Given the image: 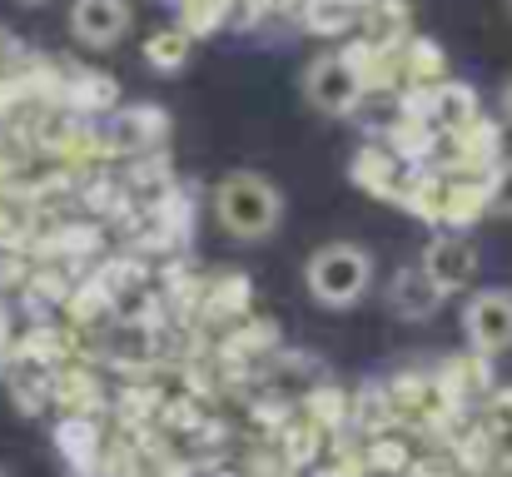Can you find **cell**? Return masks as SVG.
Returning <instances> with one entry per match:
<instances>
[{
    "mask_svg": "<svg viewBox=\"0 0 512 477\" xmlns=\"http://www.w3.org/2000/svg\"><path fill=\"white\" fill-rule=\"evenodd\" d=\"M508 10H512V0H508Z\"/></svg>",
    "mask_w": 512,
    "mask_h": 477,
    "instance_id": "obj_22",
    "label": "cell"
},
{
    "mask_svg": "<svg viewBox=\"0 0 512 477\" xmlns=\"http://www.w3.org/2000/svg\"><path fill=\"white\" fill-rule=\"evenodd\" d=\"M418 269H423V279L433 284V294L448 304V299H463V294L478 284V249H473L468 234H458V229H438V234L423 244Z\"/></svg>",
    "mask_w": 512,
    "mask_h": 477,
    "instance_id": "obj_4",
    "label": "cell"
},
{
    "mask_svg": "<svg viewBox=\"0 0 512 477\" xmlns=\"http://www.w3.org/2000/svg\"><path fill=\"white\" fill-rule=\"evenodd\" d=\"M488 214V174H443V229L468 234Z\"/></svg>",
    "mask_w": 512,
    "mask_h": 477,
    "instance_id": "obj_8",
    "label": "cell"
},
{
    "mask_svg": "<svg viewBox=\"0 0 512 477\" xmlns=\"http://www.w3.org/2000/svg\"><path fill=\"white\" fill-rule=\"evenodd\" d=\"M488 214L512 219V155H503L488 169Z\"/></svg>",
    "mask_w": 512,
    "mask_h": 477,
    "instance_id": "obj_17",
    "label": "cell"
},
{
    "mask_svg": "<svg viewBox=\"0 0 512 477\" xmlns=\"http://www.w3.org/2000/svg\"><path fill=\"white\" fill-rule=\"evenodd\" d=\"M165 130H170V115L160 105H125V110H110L95 145L110 155H145L150 145L165 140Z\"/></svg>",
    "mask_w": 512,
    "mask_h": 477,
    "instance_id": "obj_6",
    "label": "cell"
},
{
    "mask_svg": "<svg viewBox=\"0 0 512 477\" xmlns=\"http://www.w3.org/2000/svg\"><path fill=\"white\" fill-rule=\"evenodd\" d=\"M299 20H304V30H314V35H343V30L358 20V0H304Z\"/></svg>",
    "mask_w": 512,
    "mask_h": 477,
    "instance_id": "obj_15",
    "label": "cell"
},
{
    "mask_svg": "<svg viewBox=\"0 0 512 477\" xmlns=\"http://www.w3.org/2000/svg\"><path fill=\"white\" fill-rule=\"evenodd\" d=\"M463 343L468 353L498 358L512 348V289H473L463 294Z\"/></svg>",
    "mask_w": 512,
    "mask_h": 477,
    "instance_id": "obj_5",
    "label": "cell"
},
{
    "mask_svg": "<svg viewBox=\"0 0 512 477\" xmlns=\"http://www.w3.org/2000/svg\"><path fill=\"white\" fill-rule=\"evenodd\" d=\"M0 477H10V473H5V468H0Z\"/></svg>",
    "mask_w": 512,
    "mask_h": 477,
    "instance_id": "obj_21",
    "label": "cell"
},
{
    "mask_svg": "<svg viewBox=\"0 0 512 477\" xmlns=\"http://www.w3.org/2000/svg\"><path fill=\"white\" fill-rule=\"evenodd\" d=\"M443 80H448V55H443V45L428 40V35H408V40L398 45V85H408V90H433V85H443Z\"/></svg>",
    "mask_w": 512,
    "mask_h": 477,
    "instance_id": "obj_9",
    "label": "cell"
},
{
    "mask_svg": "<svg viewBox=\"0 0 512 477\" xmlns=\"http://www.w3.org/2000/svg\"><path fill=\"white\" fill-rule=\"evenodd\" d=\"M498 110H503V120L512 125V75H508V85H503V95H498Z\"/></svg>",
    "mask_w": 512,
    "mask_h": 477,
    "instance_id": "obj_19",
    "label": "cell"
},
{
    "mask_svg": "<svg viewBox=\"0 0 512 477\" xmlns=\"http://www.w3.org/2000/svg\"><path fill=\"white\" fill-rule=\"evenodd\" d=\"M55 448H60V458L65 463H75V468H85L90 458H95V448H100V428L90 423V418H65L60 428H55Z\"/></svg>",
    "mask_w": 512,
    "mask_h": 477,
    "instance_id": "obj_14",
    "label": "cell"
},
{
    "mask_svg": "<svg viewBox=\"0 0 512 477\" xmlns=\"http://www.w3.org/2000/svg\"><path fill=\"white\" fill-rule=\"evenodd\" d=\"M214 224L239 244H264L284 224V189L254 169H229L209 194Z\"/></svg>",
    "mask_w": 512,
    "mask_h": 477,
    "instance_id": "obj_1",
    "label": "cell"
},
{
    "mask_svg": "<svg viewBox=\"0 0 512 477\" xmlns=\"http://www.w3.org/2000/svg\"><path fill=\"white\" fill-rule=\"evenodd\" d=\"M135 25V0H70V35L85 50H115Z\"/></svg>",
    "mask_w": 512,
    "mask_h": 477,
    "instance_id": "obj_7",
    "label": "cell"
},
{
    "mask_svg": "<svg viewBox=\"0 0 512 477\" xmlns=\"http://www.w3.org/2000/svg\"><path fill=\"white\" fill-rule=\"evenodd\" d=\"M15 5H25V10H40V5H50V0H15Z\"/></svg>",
    "mask_w": 512,
    "mask_h": 477,
    "instance_id": "obj_20",
    "label": "cell"
},
{
    "mask_svg": "<svg viewBox=\"0 0 512 477\" xmlns=\"http://www.w3.org/2000/svg\"><path fill=\"white\" fill-rule=\"evenodd\" d=\"M373 279H378V264H373V254H368L363 244H353V239L319 244V249L309 254V264H304V289H309V299H314L319 309H329V314L358 309V304L368 299Z\"/></svg>",
    "mask_w": 512,
    "mask_h": 477,
    "instance_id": "obj_2",
    "label": "cell"
},
{
    "mask_svg": "<svg viewBox=\"0 0 512 477\" xmlns=\"http://www.w3.org/2000/svg\"><path fill=\"white\" fill-rule=\"evenodd\" d=\"M353 179L363 184V189H373V194H393L398 199V159L383 155V150H363V155L353 159Z\"/></svg>",
    "mask_w": 512,
    "mask_h": 477,
    "instance_id": "obj_16",
    "label": "cell"
},
{
    "mask_svg": "<svg viewBox=\"0 0 512 477\" xmlns=\"http://www.w3.org/2000/svg\"><path fill=\"white\" fill-rule=\"evenodd\" d=\"M388 309L398 318H428V314L443 309V299L433 294V284L423 279V269L408 264V269H398L393 284H388Z\"/></svg>",
    "mask_w": 512,
    "mask_h": 477,
    "instance_id": "obj_11",
    "label": "cell"
},
{
    "mask_svg": "<svg viewBox=\"0 0 512 477\" xmlns=\"http://www.w3.org/2000/svg\"><path fill=\"white\" fill-rule=\"evenodd\" d=\"M189 55H194V35L184 25H165V30H155L145 40V65L155 75H179L189 65Z\"/></svg>",
    "mask_w": 512,
    "mask_h": 477,
    "instance_id": "obj_12",
    "label": "cell"
},
{
    "mask_svg": "<svg viewBox=\"0 0 512 477\" xmlns=\"http://www.w3.org/2000/svg\"><path fill=\"white\" fill-rule=\"evenodd\" d=\"M65 100H70L75 110H115L120 85H115L110 75H100V70H75V75L65 80Z\"/></svg>",
    "mask_w": 512,
    "mask_h": 477,
    "instance_id": "obj_13",
    "label": "cell"
},
{
    "mask_svg": "<svg viewBox=\"0 0 512 477\" xmlns=\"http://www.w3.org/2000/svg\"><path fill=\"white\" fill-rule=\"evenodd\" d=\"M438 383H443V393H448L453 403H473V398H483V393L493 388V358H483V353H458V358L443 363Z\"/></svg>",
    "mask_w": 512,
    "mask_h": 477,
    "instance_id": "obj_10",
    "label": "cell"
},
{
    "mask_svg": "<svg viewBox=\"0 0 512 477\" xmlns=\"http://www.w3.org/2000/svg\"><path fill=\"white\" fill-rule=\"evenodd\" d=\"M20 60H25V45H20V40L0 25V85H5L15 70H20Z\"/></svg>",
    "mask_w": 512,
    "mask_h": 477,
    "instance_id": "obj_18",
    "label": "cell"
},
{
    "mask_svg": "<svg viewBox=\"0 0 512 477\" xmlns=\"http://www.w3.org/2000/svg\"><path fill=\"white\" fill-rule=\"evenodd\" d=\"M299 85H304V100H309L319 115H329V120H348V115L363 105V95H368V85H363L358 65L348 60V50L314 55Z\"/></svg>",
    "mask_w": 512,
    "mask_h": 477,
    "instance_id": "obj_3",
    "label": "cell"
}]
</instances>
